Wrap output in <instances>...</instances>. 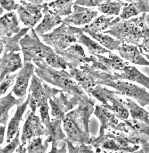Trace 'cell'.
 Listing matches in <instances>:
<instances>
[{"mask_svg":"<svg viewBox=\"0 0 149 153\" xmlns=\"http://www.w3.org/2000/svg\"><path fill=\"white\" fill-rule=\"evenodd\" d=\"M146 14L144 13L139 17L128 20L116 17L112 20L109 29L103 33L114 36L122 43L139 47L144 39L149 36Z\"/></svg>","mask_w":149,"mask_h":153,"instance_id":"6da1fadb","label":"cell"},{"mask_svg":"<svg viewBox=\"0 0 149 153\" xmlns=\"http://www.w3.org/2000/svg\"><path fill=\"white\" fill-rule=\"evenodd\" d=\"M81 30V28L63 23L50 33L43 34L40 36L45 43L53 47L56 53L59 54L73 44L78 42L76 34Z\"/></svg>","mask_w":149,"mask_h":153,"instance_id":"7a4b0ae2","label":"cell"},{"mask_svg":"<svg viewBox=\"0 0 149 153\" xmlns=\"http://www.w3.org/2000/svg\"><path fill=\"white\" fill-rule=\"evenodd\" d=\"M102 83L117 90L116 93L136 100L142 107L149 106V93L146 88L128 82L122 81L114 75L105 74Z\"/></svg>","mask_w":149,"mask_h":153,"instance_id":"3957f363","label":"cell"},{"mask_svg":"<svg viewBox=\"0 0 149 153\" xmlns=\"http://www.w3.org/2000/svg\"><path fill=\"white\" fill-rule=\"evenodd\" d=\"M20 45L23 53L24 63L43 59L54 51L50 47L45 45L40 41L33 28L30 33L26 34L20 40Z\"/></svg>","mask_w":149,"mask_h":153,"instance_id":"277c9868","label":"cell"},{"mask_svg":"<svg viewBox=\"0 0 149 153\" xmlns=\"http://www.w3.org/2000/svg\"><path fill=\"white\" fill-rule=\"evenodd\" d=\"M43 4H34L26 1H20L17 9L19 19L28 27L33 28L43 17Z\"/></svg>","mask_w":149,"mask_h":153,"instance_id":"5b68a950","label":"cell"},{"mask_svg":"<svg viewBox=\"0 0 149 153\" xmlns=\"http://www.w3.org/2000/svg\"><path fill=\"white\" fill-rule=\"evenodd\" d=\"M116 128L126 132L139 144L141 141H149V125L139 120H125Z\"/></svg>","mask_w":149,"mask_h":153,"instance_id":"8992f818","label":"cell"},{"mask_svg":"<svg viewBox=\"0 0 149 153\" xmlns=\"http://www.w3.org/2000/svg\"><path fill=\"white\" fill-rule=\"evenodd\" d=\"M73 8L72 13L65 17L62 23L70 25H84L90 24L92 20L98 15L97 11L78 4H73Z\"/></svg>","mask_w":149,"mask_h":153,"instance_id":"52a82bcc","label":"cell"},{"mask_svg":"<svg viewBox=\"0 0 149 153\" xmlns=\"http://www.w3.org/2000/svg\"><path fill=\"white\" fill-rule=\"evenodd\" d=\"M42 13L44 14L43 20L35 29L36 34L39 36L50 31L55 26L63 22L62 16L50 9L47 3L43 4Z\"/></svg>","mask_w":149,"mask_h":153,"instance_id":"ba28073f","label":"cell"},{"mask_svg":"<svg viewBox=\"0 0 149 153\" xmlns=\"http://www.w3.org/2000/svg\"><path fill=\"white\" fill-rule=\"evenodd\" d=\"M117 51L121 58L133 64L149 67V60L145 59L137 45L122 43Z\"/></svg>","mask_w":149,"mask_h":153,"instance_id":"9c48e42d","label":"cell"},{"mask_svg":"<svg viewBox=\"0 0 149 153\" xmlns=\"http://www.w3.org/2000/svg\"><path fill=\"white\" fill-rule=\"evenodd\" d=\"M34 66L31 62L24 63V65L17 74L13 92L17 97H24L26 94L30 78L34 72Z\"/></svg>","mask_w":149,"mask_h":153,"instance_id":"30bf717a","label":"cell"},{"mask_svg":"<svg viewBox=\"0 0 149 153\" xmlns=\"http://www.w3.org/2000/svg\"><path fill=\"white\" fill-rule=\"evenodd\" d=\"M22 67L20 53L9 52L4 53L1 59V81L7 75Z\"/></svg>","mask_w":149,"mask_h":153,"instance_id":"8fae6325","label":"cell"},{"mask_svg":"<svg viewBox=\"0 0 149 153\" xmlns=\"http://www.w3.org/2000/svg\"><path fill=\"white\" fill-rule=\"evenodd\" d=\"M114 76L120 79L136 82L149 89V77L146 76L133 66L126 64L121 71L114 72Z\"/></svg>","mask_w":149,"mask_h":153,"instance_id":"7c38bea8","label":"cell"},{"mask_svg":"<svg viewBox=\"0 0 149 153\" xmlns=\"http://www.w3.org/2000/svg\"><path fill=\"white\" fill-rule=\"evenodd\" d=\"M19 22L14 12H10L0 19V35L2 36L11 37L13 34H17L20 31Z\"/></svg>","mask_w":149,"mask_h":153,"instance_id":"4fadbf2b","label":"cell"},{"mask_svg":"<svg viewBox=\"0 0 149 153\" xmlns=\"http://www.w3.org/2000/svg\"><path fill=\"white\" fill-rule=\"evenodd\" d=\"M42 128L43 127L39 123L38 117L35 115L34 112H31L22 129L21 141L23 144H25L27 141L36 134H41L43 131Z\"/></svg>","mask_w":149,"mask_h":153,"instance_id":"5bb4252c","label":"cell"},{"mask_svg":"<svg viewBox=\"0 0 149 153\" xmlns=\"http://www.w3.org/2000/svg\"><path fill=\"white\" fill-rule=\"evenodd\" d=\"M149 13V0H136L124 7L119 17L122 20H128L141 13Z\"/></svg>","mask_w":149,"mask_h":153,"instance_id":"9a60e30c","label":"cell"},{"mask_svg":"<svg viewBox=\"0 0 149 153\" xmlns=\"http://www.w3.org/2000/svg\"><path fill=\"white\" fill-rule=\"evenodd\" d=\"M116 93L115 91L107 90V100L108 102H111V105L108 103L105 106L112 111L117 117L123 120L128 119L130 115L129 111L121 101L120 98L116 96Z\"/></svg>","mask_w":149,"mask_h":153,"instance_id":"2e32d148","label":"cell"},{"mask_svg":"<svg viewBox=\"0 0 149 153\" xmlns=\"http://www.w3.org/2000/svg\"><path fill=\"white\" fill-rule=\"evenodd\" d=\"M30 29L31 28L27 27L21 29L19 33L13 37H1V54L3 52L4 53H7L9 52L20 51L21 49L19 43H20L22 37L24 36Z\"/></svg>","mask_w":149,"mask_h":153,"instance_id":"e0dca14e","label":"cell"},{"mask_svg":"<svg viewBox=\"0 0 149 153\" xmlns=\"http://www.w3.org/2000/svg\"><path fill=\"white\" fill-rule=\"evenodd\" d=\"M30 102V94L27 100L25 102L20 105L17 107V110L16 111L14 116L11 120L9 124V127L7 132V143H10L13 139L14 135L19 131V125L22 119V116L25 112L28 104Z\"/></svg>","mask_w":149,"mask_h":153,"instance_id":"ac0fdd59","label":"cell"},{"mask_svg":"<svg viewBox=\"0 0 149 153\" xmlns=\"http://www.w3.org/2000/svg\"><path fill=\"white\" fill-rule=\"evenodd\" d=\"M59 54L63 56L72 62H76L77 63L88 61L92 62L94 58L93 56H90V58H87L85 55L83 48L78 44H72L65 50L61 51Z\"/></svg>","mask_w":149,"mask_h":153,"instance_id":"d6986e66","label":"cell"},{"mask_svg":"<svg viewBox=\"0 0 149 153\" xmlns=\"http://www.w3.org/2000/svg\"><path fill=\"white\" fill-rule=\"evenodd\" d=\"M120 100L128 108L133 119L139 120L148 123L149 112L145 110L143 107L137 105L136 102L129 98H126L125 100L120 98Z\"/></svg>","mask_w":149,"mask_h":153,"instance_id":"ffe728a7","label":"cell"},{"mask_svg":"<svg viewBox=\"0 0 149 153\" xmlns=\"http://www.w3.org/2000/svg\"><path fill=\"white\" fill-rule=\"evenodd\" d=\"M83 33V30L81 29V31L76 34L77 42L84 45L87 48L90 54L95 55L111 53L110 51L101 46L98 43L86 36Z\"/></svg>","mask_w":149,"mask_h":153,"instance_id":"44dd1931","label":"cell"},{"mask_svg":"<svg viewBox=\"0 0 149 153\" xmlns=\"http://www.w3.org/2000/svg\"><path fill=\"white\" fill-rule=\"evenodd\" d=\"M115 17L113 16H107L102 15L96 18L93 22L85 27L81 28L83 32L87 33L88 31L99 33L105 30L110 27L112 20Z\"/></svg>","mask_w":149,"mask_h":153,"instance_id":"7402d4cb","label":"cell"},{"mask_svg":"<svg viewBox=\"0 0 149 153\" xmlns=\"http://www.w3.org/2000/svg\"><path fill=\"white\" fill-rule=\"evenodd\" d=\"M87 33L90 34L94 39L96 40L98 43L109 51H117L122 43L117 39L113 38L108 34L103 33H100L99 32L94 33L88 31Z\"/></svg>","mask_w":149,"mask_h":153,"instance_id":"603a6c76","label":"cell"},{"mask_svg":"<svg viewBox=\"0 0 149 153\" xmlns=\"http://www.w3.org/2000/svg\"><path fill=\"white\" fill-rule=\"evenodd\" d=\"M22 98L16 100L13 97L12 92L1 99V123L5 125L9 118V111L15 105L21 103Z\"/></svg>","mask_w":149,"mask_h":153,"instance_id":"cb8c5ba5","label":"cell"},{"mask_svg":"<svg viewBox=\"0 0 149 153\" xmlns=\"http://www.w3.org/2000/svg\"><path fill=\"white\" fill-rule=\"evenodd\" d=\"M122 0H106L98 6V10L107 15H119L122 7L128 5Z\"/></svg>","mask_w":149,"mask_h":153,"instance_id":"d4e9b609","label":"cell"},{"mask_svg":"<svg viewBox=\"0 0 149 153\" xmlns=\"http://www.w3.org/2000/svg\"><path fill=\"white\" fill-rule=\"evenodd\" d=\"M110 111L106 106L99 107L97 109L96 114L101 121L103 129L108 128H116L118 125L116 116Z\"/></svg>","mask_w":149,"mask_h":153,"instance_id":"484cf974","label":"cell"},{"mask_svg":"<svg viewBox=\"0 0 149 153\" xmlns=\"http://www.w3.org/2000/svg\"><path fill=\"white\" fill-rule=\"evenodd\" d=\"M74 0H56L48 4L49 7L60 16H68L72 13Z\"/></svg>","mask_w":149,"mask_h":153,"instance_id":"4316f807","label":"cell"},{"mask_svg":"<svg viewBox=\"0 0 149 153\" xmlns=\"http://www.w3.org/2000/svg\"><path fill=\"white\" fill-rule=\"evenodd\" d=\"M63 124L64 130L68 134L69 137L75 140H82L81 130L71 117L67 116L64 117Z\"/></svg>","mask_w":149,"mask_h":153,"instance_id":"83f0119b","label":"cell"},{"mask_svg":"<svg viewBox=\"0 0 149 153\" xmlns=\"http://www.w3.org/2000/svg\"><path fill=\"white\" fill-rule=\"evenodd\" d=\"M47 63L51 67L65 69L68 65L66 60L54 51L46 58Z\"/></svg>","mask_w":149,"mask_h":153,"instance_id":"f1b7e54d","label":"cell"},{"mask_svg":"<svg viewBox=\"0 0 149 153\" xmlns=\"http://www.w3.org/2000/svg\"><path fill=\"white\" fill-rule=\"evenodd\" d=\"M60 119H56L50 122L49 126L47 127L49 130L50 139L53 141L54 143L58 139H60L65 137L60 128Z\"/></svg>","mask_w":149,"mask_h":153,"instance_id":"f546056e","label":"cell"},{"mask_svg":"<svg viewBox=\"0 0 149 153\" xmlns=\"http://www.w3.org/2000/svg\"><path fill=\"white\" fill-rule=\"evenodd\" d=\"M70 73L71 75L82 85L85 86V87L90 88L93 86V81L91 80L89 76L81 71L75 68H72V69H70Z\"/></svg>","mask_w":149,"mask_h":153,"instance_id":"4dcf8cb0","label":"cell"},{"mask_svg":"<svg viewBox=\"0 0 149 153\" xmlns=\"http://www.w3.org/2000/svg\"><path fill=\"white\" fill-rule=\"evenodd\" d=\"M39 108L42 121L47 127L50 122L49 114V106L47 102V98L44 99L40 102L39 104Z\"/></svg>","mask_w":149,"mask_h":153,"instance_id":"1f68e13d","label":"cell"},{"mask_svg":"<svg viewBox=\"0 0 149 153\" xmlns=\"http://www.w3.org/2000/svg\"><path fill=\"white\" fill-rule=\"evenodd\" d=\"M17 74H14L12 76H10L9 74L7 75L1 81V95H3L6 93V92L9 89V87L13 85L14 82V80L16 78Z\"/></svg>","mask_w":149,"mask_h":153,"instance_id":"d6a6232c","label":"cell"},{"mask_svg":"<svg viewBox=\"0 0 149 153\" xmlns=\"http://www.w3.org/2000/svg\"><path fill=\"white\" fill-rule=\"evenodd\" d=\"M43 146L40 138H36L32 141L28 147L29 153H40L43 152Z\"/></svg>","mask_w":149,"mask_h":153,"instance_id":"836d02e7","label":"cell"},{"mask_svg":"<svg viewBox=\"0 0 149 153\" xmlns=\"http://www.w3.org/2000/svg\"><path fill=\"white\" fill-rule=\"evenodd\" d=\"M106 0H75L74 4L87 7H93L99 6Z\"/></svg>","mask_w":149,"mask_h":153,"instance_id":"e575fe53","label":"cell"},{"mask_svg":"<svg viewBox=\"0 0 149 153\" xmlns=\"http://www.w3.org/2000/svg\"><path fill=\"white\" fill-rule=\"evenodd\" d=\"M19 131L17 132L16 135L13 139L10 142V144L7 145L4 148L1 150V153H13V152L17 148V146L19 145Z\"/></svg>","mask_w":149,"mask_h":153,"instance_id":"d590c367","label":"cell"},{"mask_svg":"<svg viewBox=\"0 0 149 153\" xmlns=\"http://www.w3.org/2000/svg\"><path fill=\"white\" fill-rule=\"evenodd\" d=\"M50 104L51 106V114L56 119H61L64 117V112L61 110L59 106L54 102L51 98L50 99Z\"/></svg>","mask_w":149,"mask_h":153,"instance_id":"8d00e7d4","label":"cell"},{"mask_svg":"<svg viewBox=\"0 0 149 153\" xmlns=\"http://www.w3.org/2000/svg\"><path fill=\"white\" fill-rule=\"evenodd\" d=\"M1 6L7 11H11L12 10H17L19 4H16L15 0H0Z\"/></svg>","mask_w":149,"mask_h":153,"instance_id":"74e56055","label":"cell"},{"mask_svg":"<svg viewBox=\"0 0 149 153\" xmlns=\"http://www.w3.org/2000/svg\"><path fill=\"white\" fill-rule=\"evenodd\" d=\"M138 47L141 53L144 52L149 53V36L144 39Z\"/></svg>","mask_w":149,"mask_h":153,"instance_id":"f35d334b","label":"cell"},{"mask_svg":"<svg viewBox=\"0 0 149 153\" xmlns=\"http://www.w3.org/2000/svg\"><path fill=\"white\" fill-rule=\"evenodd\" d=\"M139 144L141 145V149L137 150L136 153H149V141H141Z\"/></svg>","mask_w":149,"mask_h":153,"instance_id":"ab89813d","label":"cell"},{"mask_svg":"<svg viewBox=\"0 0 149 153\" xmlns=\"http://www.w3.org/2000/svg\"><path fill=\"white\" fill-rule=\"evenodd\" d=\"M4 132H5V125L1 126L0 128V144H2L4 139Z\"/></svg>","mask_w":149,"mask_h":153,"instance_id":"60d3db41","label":"cell"},{"mask_svg":"<svg viewBox=\"0 0 149 153\" xmlns=\"http://www.w3.org/2000/svg\"><path fill=\"white\" fill-rule=\"evenodd\" d=\"M17 1H22V0H17ZM26 1H28L30 3H33L34 4H42L44 1H49V0H24Z\"/></svg>","mask_w":149,"mask_h":153,"instance_id":"b9f144b4","label":"cell"},{"mask_svg":"<svg viewBox=\"0 0 149 153\" xmlns=\"http://www.w3.org/2000/svg\"><path fill=\"white\" fill-rule=\"evenodd\" d=\"M144 56L146 57V58L147 59L149 60V54H146V53H142Z\"/></svg>","mask_w":149,"mask_h":153,"instance_id":"7bdbcfd3","label":"cell"},{"mask_svg":"<svg viewBox=\"0 0 149 153\" xmlns=\"http://www.w3.org/2000/svg\"><path fill=\"white\" fill-rule=\"evenodd\" d=\"M122 1H123V0H122ZM124 1H127V2H132L135 1H136V0H124Z\"/></svg>","mask_w":149,"mask_h":153,"instance_id":"ee69618b","label":"cell"},{"mask_svg":"<svg viewBox=\"0 0 149 153\" xmlns=\"http://www.w3.org/2000/svg\"><path fill=\"white\" fill-rule=\"evenodd\" d=\"M148 124L149 125V120H148Z\"/></svg>","mask_w":149,"mask_h":153,"instance_id":"f6af8a7d","label":"cell"},{"mask_svg":"<svg viewBox=\"0 0 149 153\" xmlns=\"http://www.w3.org/2000/svg\"></svg>","mask_w":149,"mask_h":153,"instance_id":"bcb514c9","label":"cell"}]
</instances>
